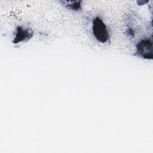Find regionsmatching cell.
<instances>
[{
    "label": "cell",
    "mask_w": 153,
    "mask_h": 153,
    "mask_svg": "<svg viewBox=\"0 0 153 153\" xmlns=\"http://www.w3.org/2000/svg\"><path fill=\"white\" fill-rule=\"evenodd\" d=\"M92 32L94 38L100 43H106L109 39V34L106 25L99 17H95L93 20Z\"/></svg>",
    "instance_id": "cell-1"
},
{
    "label": "cell",
    "mask_w": 153,
    "mask_h": 153,
    "mask_svg": "<svg viewBox=\"0 0 153 153\" xmlns=\"http://www.w3.org/2000/svg\"><path fill=\"white\" fill-rule=\"evenodd\" d=\"M135 55L143 59H152V41L145 38L140 41L136 46Z\"/></svg>",
    "instance_id": "cell-2"
},
{
    "label": "cell",
    "mask_w": 153,
    "mask_h": 153,
    "mask_svg": "<svg viewBox=\"0 0 153 153\" xmlns=\"http://www.w3.org/2000/svg\"><path fill=\"white\" fill-rule=\"evenodd\" d=\"M32 36L33 32L31 29L25 28L22 26H19L16 30L13 42L14 44H18L19 42L29 39Z\"/></svg>",
    "instance_id": "cell-3"
},
{
    "label": "cell",
    "mask_w": 153,
    "mask_h": 153,
    "mask_svg": "<svg viewBox=\"0 0 153 153\" xmlns=\"http://www.w3.org/2000/svg\"><path fill=\"white\" fill-rule=\"evenodd\" d=\"M65 2L67 3L66 6L68 8L72 10L78 11L81 8V5H80L81 1H69V2L65 1Z\"/></svg>",
    "instance_id": "cell-4"
}]
</instances>
